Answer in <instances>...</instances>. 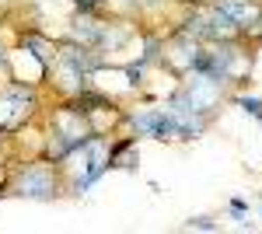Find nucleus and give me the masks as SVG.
<instances>
[{"label":"nucleus","instance_id":"nucleus-5","mask_svg":"<svg viewBox=\"0 0 262 234\" xmlns=\"http://www.w3.org/2000/svg\"><path fill=\"white\" fill-rule=\"evenodd\" d=\"M238 105H242L245 112H255V116L262 119V101L259 98H238Z\"/></svg>","mask_w":262,"mask_h":234},{"label":"nucleus","instance_id":"nucleus-3","mask_svg":"<svg viewBox=\"0 0 262 234\" xmlns=\"http://www.w3.org/2000/svg\"><path fill=\"white\" fill-rule=\"evenodd\" d=\"M217 11H221L234 28H252V21H255V7L245 4V0H221Z\"/></svg>","mask_w":262,"mask_h":234},{"label":"nucleus","instance_id":"nucleus-2","mask_svg":"<svg viewBox=\"0 0 262 234\" xmlns=\"http://www.w3.org/2000/svg\"><path fill=\"white\" fill-rule=\"evenodd\" d=\"M18 189H21V196H32V199H49L53 196V175H49V168H28V175H21Z\"/></svg>","mask_w":262,"mask_h":234},{"label":"nucleus","instance_id":"nucleus-1","mask_svg":"<svg viewBox=\"0 0 262 234\" xmlns=\"http://www.w3.org/2000/svg\"><path fill=\"white\" fill-rule=\"evenodd\" d=\"M28 112H32V95H28V91L11 88V91H4V95H0V130L18 126Z\"/></svg>","mask_w":262,"mask_h":234},{"label":"nucleus","instance_id":"nucleus-4","mask_svg":"<svg viewBox=\"0 0 262 234\" xmlns=\"http://www.w3.org/2000/svg\"><path fill=\"white\" fill-rule=\"evenodd\" d=\"M74 32H77V39H88V42H95L101 35L95 21H77V25H74Z\"/></svg>","mask_w":262,"mask_h":234},{"label":"nucleus","instance_id":"nucleus-7","mask_svg":"<svg viewBox=\"0 0 262 234\" xmlns=\"http://www.w3.org/2000/svg\"><path fill=\"white\" fill-rule=\"evenodd\" d=\"M0 63H4V53H0Z\"/></svg>","mask_w":262,"mask_h":234},{"label":"nucleus","instance_id":"nucleus-6","mask_svg":"<svg viewBox=\"0 0 262 234\" xmlns=\"http://www.w3.org/2000/svg\"><path fill=\"white\" fill-rule=\"evenodd\" d=\"M81 4H88V7H91V4H95V0H81Z\"/></svg>","mask_w":262,"mask_h":234}]
</instances>
